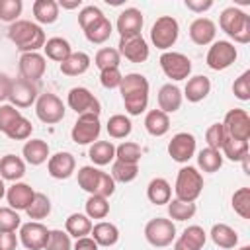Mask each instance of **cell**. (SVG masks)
I'll list each match as a JSON object with an SVG mask.
<instances>
[{
  "instance_id": "cell-1",
  "label": "cell",
  "mask_w": 250,
  "mask_h": 250,
  "mask_svg": "<svg viewBox=\"0 0 250 250\" xmlns=\"http://www.w3.org/2000/svg\"><path fill=\"white\" fill-rule=\"evenodd\" d=\"M119 92L125 111L129 115H141L148 105V80L139 72H129L121 78Z\"/></svg>"
},
{
  "instance_id": "cell-2",
  "label": "cell",
  "mask_w": 250,
  "mask_h": 250,
  "mask_svg": "<svg viewBox=\"0 0 250 250\" xmlns=\"http://www.w3.org/2000/svg\"><path fill=\"white\" fill-rule=\"evenodd\" d=\"M8 37L21 53H37L39 49H43V45L47 41L41 25L29 21V20H18V21L10 23Z\"/></svg>"
},
{
  "instance_id": "cell-3",
  "label": "cell",
  "mask_w": 250,
  "mask_h": 250,
  "mask_svg": "<svg viewBox=\"0 0 250 250\" xmlns=\"http://www.w3.org/2000/svg\"><path fill=\"white\" fill-rule=\"evenodd\" d=\"M219 25L236 43L246 45L250 41V16L246 12H242L240 8H236V6L225 8L219 16Z\"/></svg>"
},
{
  "instance_id": "cell-4",
  "label": "cell",
  "mask_w": 250,
  "mask_h": 250,
  "mask_svg": "<svg viewBox=\"0 0 250 250\" xmlns=\"http://www.w3.org/2000/svg\"><path fill=\"white\" fill-rule=\"evenodd\" d=\"M78 186L90 195H102V197H109L115 191L113 178L96 166H82L78 170Z\"/></svg>"
},
{
  "instance_id": "cell-5",
  "label": "cell",
  "mask_w": 250,
  "mask_h": 250,
  "mask_svg": "<svg viewBox=\"0 0 250 250\" xmlns=\"http://www.w3.org/2000/svg\"><path fill=\"white\" fill-rule=\"evenodd\" d=\"M201 191H203V176H201V172L197 168H193V166H182L178 170L176 186H174L176 199L195 203V199L201 195Z\"/></svg>"
},
{
  "instance_id": "cell-6",
  "label": "cell",
  "mask_w": 250,
  "mask_h": 250,
  "mask_svg": "<svg viewBox=\"0 0 250 250\" xmlns=\"http://www.w3.org/2000/svg\"><path fill=\"white\" fill-rule=\"evenodd\" d=\"M178 35H180V25L172 16H160L150 27V41L160 51H168L170 47H174Z\"/></svg>"
},
{
  "instance_id": "cell-7",
  "label": "cell",
  "mask_w": 250,
  "mask_h": 250,
  "mask_svg": "<svg viewBox=\"0 0 250 250\" xmlns=\"http://www.w3.org/2000/svg\"><path fill=\"white\" fill-rule=\"evenodd\" d=\"M145 238L154 248L170 246L176 240V225L170 219L156 217L145 225Z\"/></svg>"
},
{
  "instance_id": "cell-8",
  "label": "cell",
  "mask_w": 250,
  "mask_h": 250,
  "mask_svg": "<svg viewBox=\"0 0 250 250\" xmlns=\"http://www.w3.org/2000/svg\"><path fill=\"white\" fill-rule=\"evenodd\" d=\"M162 72L170 78V80H186L191 74V61L178 51H164L158 59Z\"/></svg>"
},
{
  "instance_id": "cell-9",
  "label": "cell",
  "mask_w": 250,
  "mask_h": 250,
  "mask_svg": "<svg viewBox=\"0 0 250 250\" xmlns=\"http://www.w3.org/2000/svg\"><path fill=\"white\" fill-rule=\"evenodd\" d=\"M100 133H102L100 115H92V113L78 115V119L70 129V137L76 145H92L98 141Z\"/></svg>"
},
{
  "instance_id": "cell-10",
  "label": "cell",
  "mask_w": 250,
  "mask_h": 250,
  "mask_svg": "<svg viewBox=\"0 0 250 250\" xmlns=\"http://www.w3.org/2000/svg\"><path fill=\"white\" fill-rule=\"evenodd\" d=\"M64 104L59 96L47 92V94H41L37 96V102H35V113L37 117L47 123V125H55L59 121L64 119Z\"/></svg>"
},
{
  "instance_id": "cell-11",
  "label": "cell",
  "mask_w": 250,
  "mask_h": 250,
  "mask_svg": "<svg viewBox=\"0 0 250 250\" xmlns=\"http://www.w3.org/2000/svg\"><path fill=\"white\" fill-rule=\"evenodd\" d=\"M66 104L72 111H76L78 115H86V113H92V115H100L102 111V105H100V100L84 86H76V88H70L68 90V96H66Z\"/></svg>"
},
{
  "instance_id": "cell-12",
  "label": "cell",
  "mask_w": 250,
  "mask_h": 250,
  "mask_svg": "<svg viewBox=\"0 0 250 250\" xmlns=\"http://www.w3.org/2000/svg\"><path fill=\"white\" fill-rule=\"evenodd\" d=\"M236 57H238V53H236L234 43H230V41H213L209 51H207L205 62L213 70H225L236 61Z\"/></svg>"
},
{
  "instance_id": "cell-13",
  "label": "cell",
  "mask_w": 250,
  "mask_h": 250,
  "mask_svg": "<svg viewBox=\"0 0 250 250\" xmlns=\"http://www.w3.org/2000/svg\"><path fill=\"white\" fill-rule=\"evenodd\" d=\"M223 129H225V135L230 139L248 141L250 139V115H248V111L240 109V107L227 111V115L223 119Z\"/></svg>"
},
{
  "instance_id": "cell-14",
  "label": "cell",
  "mask_w": 250,
  "mask_h": 250,
  "mask_svg": "<svg viewBox=\"0 0 250 250\" xmlns=\"http://www.w3.org/2000/svg\"><path fill=\"white\" fill-rule=\"evenodd\" d=\"M49 229L39 221H29L20 227V242L27 250H43L49 240Z\"/></svg>"
},
{
  "instance_id": "cell-15",
  "label": "cell",
  "mask_w": 250,
  "mask_h": 250,
  "mask_svg": "<svg viewBox=\"0 0 250 250\" xmlns=\"http://www.w3.org/2000/svg\"><path fill=\"white\" fill-rule=\"evenodd\" d=\"M168 154L174 162L186 164L195 154V137L191 133H176L168 143Z\"/></svg>"
},
{
  "instance_id": "cell-16",
  "label": "cell",
  "mask_w": 250,
  "mask_h": 250,
  "mask_svg": "<svg viewBox=\"0 0 250 250\" xmlns=\"http://www.w3.org/2000/svg\"><path fill=\"white\" fill-rule=\"evenodd\" d=\"M119 55L125 57L131 62H145L148 59V45L143 35H133V37H119Z\"/></svg>"
},
{
  "instance_id": "cell-17",
  "label": "cell",
  "mask_w": 250,
  "mask_h": 250,
  "mask_svg": "<svg viewBox=\"0 0 250 250\" xmlns=\"http://www.w3.org/2000/svg\"><path fill=\"white\" fill-rule=\"evenodd\" d=\"M10 104L14 107H29L31 104L37 102V86L35 82H29L25 78H16L12 80V90H10Z\"/></svg>"
},
{
  "instance_id": "cell-18",
  "label": "cell",
  "mask_w": 250,
  "mask_h": 250,
  "mask_svg": "<svg viewBox=\"0 0 250 250\" xmlns=\"http://www.w3.org/2000/svg\"><path fill=\"white\" fill-rule=\"evenodd\" d=\"M18 68H20L21 78H25L29 82H37L43 78L47 62L41 53H21V57L18 61Z\"/></svg>"
},
{
  "instance_id": "cell-19",
  "label": "cell",
  "mask_w": 250,
  "mask_h": 250,
  "mask_svg": "<svg viewBox=\"0 0 250 250\" xmlns=\"http://www.w3.org/2000/svg\"><path fill=\"white\" fill-rule=\"evenodd\" d=\"M145 18L143 12L137 8H125L115 21V27L119 31V37H133V35H141Z\"/></svg>"
},
{
  "instance_id": "cell-20",
  "label": "cell",
  "mask_w": 250,
  "mask_h": 250,
  "mask_svg": "<svg viewBox=\"0 0 250 250\" xmlns=\"http://www.w3.org/2000/svg\"><path fill=\"white\" fill-rule=\"evenodd\" d=\"M74 168H76V160L70 152H55L53 156H49L47 160V172L51 178L55 180H66L74 174Z\"/></svg>"
},
{
  "instance_id": "cell-21",
  "label": "cell",
  "mask_w": 250,
  "mask_h": 250,
  "mask_svg": "<svg viewBox=\"0 0 250 250\" xmlns=\"http://www.w3.org/2000/svg\"><path fill=\"white\" fill-rule=\"evenodd\" d=\"M35 191L29 184H23V182H14L8 189H6V199H8V205L16 211H25L33 199Z\"/></svg>"
},
{
  "instance_id": "cell-22",
  "label": "cell",
  "mask_w": 250,
  "mask_h": 250,
  "mask_svg": "<svg viewBox=\"0 0 250 250\" xmlns=\"http://www.w3.org/2000/svg\"><path fill=\"white\" fill-rule=\"evenodd\" d=\"M217 35V25L209 18H195L189 23V39L195 45H209L215 41Z\"/></svg>"
},
{
  "instance_id": "cell-23",
  "label": "cell",
  "mask_w": 250,
  "mask_h": 250,
  "mask_svg": "<svg viewBox=\"0 0 250 250\" xmlns=\"http://www.w3.org/2000/svg\"><path fill=\"white\" fill-rule=\"evenodd\" d=\"M207 242V232L199 225L188 227L174 242V250H201Z\"/></svg>"
},
{
  "instance_id": "cell-24",
  "label": "cell",
  "mask_w": 250,
  "mask_h": 250,
  "mask_svg": "<svg viewBox=\"0 0 250 250\" xmlns=\"http://www.w3.org/2000/svg\"><path fill=\"white\" fill-rule=\"evenodd\" d=\"M182 100H184L182 90H180L176 84H172V82L164 84V86L158 90V109L164 111V113H174V111H178V109L182 107Z\"/></svg>"
},
{
  "instance_id": "cell-25",
  "label": "cell",
  "mask_w": 250,
  "mask_h": 250,
  "mask_svg": "<svg viewBox=\"0 0 250 250\" xmlns=\"http://www.w3.org/2000/svg\"><path fill=\"white\" fill-rule=\"evenodd\" d=\"M21 154H23V160L31 166H41L43 162L49 160V145L43 141V139H31V141H25L23 148H21Z\"/></svg>"
},
{
  "instance_id": "cell-26",
  "label": "cell",
  "mask_w": 250,
  "mask_h": 250,
  "mask_svg": "<svg viewBox=\"0 0 250 250\" xmlns=\"http://www.w3.org/2000/svg\"><path fill=\"white\" fill-rule=\"evenodd\" d=\"M25 174V160L16 154H4L0 158V178L8 182H20Z\"/></svg>"
},
{
  "instance_id": "cell-27",
  "label": "cell",
  "mask_w": 250,
  "mask_h": 250,
  "mask_svg": "<svg viewBox=\"0 0 250 250\" xmlns=\"http://www.w3.org/2000/svg\"><path fill=\"white\" fill-rule=\"evenodd\" d=\"M209 92H211V80H209L207 76H203V74H197V76H191V78L188 80V84H186L182 96H186L188 102L197 104V102L205 100Z\"/></svg>"
},
{
  "instance_id": "cell-28",
  "label": "cell",
  "mask_w": 250,
  "mask_h": 250,
  "mask_svg": "<svg viewBox=\"0 0 250 250\" xmlns=\"http://www.w3.org/2000/svg\"><path fill=\"white\" fill-rule=\"evenodd\" d=\"M90 57L84 51H72L62 62H61V72L66 76H80L90 68Z\"/></svg>"
},
{
  "instance_id": "cell-29",
  "label": "cell",
  "mask_w": 250,
  "mask_h": 250,
  "mask_svg": "<svg viewBox=\"0 0 250 250\" xmlns=\"http://www.w3.org/2000/svg\"><path fill=\"white\" fill-rule=\"evenodd\" d=\"M92 238L96 240L98 246H115L119 242V229L113 225V223H107V221H100L92 227Z\"/></svg>"
},
{
  "instance_id": "cell-30",
  "label": "cell",
  "mask_w": 250,
  "mask_h": 250,
  "mask_svg": "<svg viewBox=\"0 0 250 250\" xmlns=\"http://www.w3.org/2000/svg\"><path fill=\"white\" fill-rule=\"evenodd\" d=\"M145 129L152 137H164L170 131V117L160 109H150L145 115Z\"/></svg>"
},
{
  "instance_id": "cell-31",
  "label": "cell",
  "mask_w": 250,
  "mask_h": 250,
  "mask_svg": "<svg viewBox=\"0 0 250 250\" xmlns=\"http://www.w3.org/2000/svg\"><path fill=\"white\" fill-rule=\"evenodd\" d=\"M146 197L154 205H166L172 199V186L164 178H152L146 186Z\"/></svg>"
},
{
  "instance_id": "cell-32",
  "label": "cell",
  "mask_w": 250,
  "mask_h": 250,
  "mask_svg": "<svg viewBox=\"0 0 250 250\" xmlns=\"http://www.w3.org/2000/svg\"><path fill=\"white\" fill-rule=\"evenodd\" d=\"M211 240L219 246V248H225V250H230L238 244V234L232 227L225 225V223H217L211 227V232H209Z\"/></svg>"
},
{
  "instance_id": "cell-33",
  "label": "cell",
  "mask_w": 250,
  "mask_h": 250,
  "mask_svg": "<svg viewBox=\"0 0 250 250\" xmlns=\"http://www.w3.org/2000/svg\"><path fill=\"white\" fill-rule=\"evenodd\" d=\"M92 221L88 215L84 213H72L66 217L64 221V230L68 236H74V238H82V236H88L92 232Z\"/></svg>"
},
{
  "instance_id": "cell-34",
  "label": "cell",
  "mask_w": 250,
  "mask_h": 250,
  "mask_svg": "<svg viewBox=\"0 0 250 250\" xmlns=\"http://www.w3.org/2000/svg\"><path fill=\"white\" fill-rule=\"evenodd\" d=\"M88 156L96 166H105L115 158V145L111 141H96L90 145Z\"/></svg>"
},
{
  "instance_id": "cell-35",
  "label": "cell",
  "mask_w": 250,
  "mask_h": 250,
  "mask_svg": "<svg viewBox=\"0 0 250 250\" xmlns=\"http://www.w3.org/2000/svg\"><path fill=\"white\" fill-rule=\"evenodd\" d=\"M31 10L39 23L49 25L59 20V4L55 0H35Z\"/></svg>"
},
{
  "instance_id": "cell-36",
  "label": "cell",
  "mask_w": 250,
  "mask_h": 250,
  "mask_svg": "<svg viewBox=\"0 0 250 250\" xmlns=\"http://www.w3.org/2000/svg\"><path fill=\"white\" fill-rule=\"evenodd\" d=\"M43 51H45L47 59H51V61H55V62H62V61L72 53V47H70V43H68L66 39H62V37H51V39L45 41Z\"/></svg>"
},
{
  "instance_id": "cell-37",
  "label": "cell",
  "mask_w": 250,
  "mask_h": 250,
  "mask_svg": "<svg viewBox=\"0 0 250 250\" xmlns=\"http://www.w3.org/2000/svg\"><path fill=\"white\" fill-rule=\"evenodd\" d=\"M111 21L104 16V18H100L98 21H94L90 27H86L84 29V35H86V39L90 41V43H94V45H102V43H105L107 39H109V35H111Z\"/></svg>"
},
{
  "instance_id": "cell-38",
  "label": "cell",
  "mask_w": 250,
  "mask_h": 250,
  "mask_svg": "<svg viewBox=\"0 0 250 250\" xmlns=\"http://www.w3.org/2000/svg\"><path fill=\"white\" fill-rule=\"evenodd\" d=\"M105 129H107V135H109L111 139H125V137L131 135L133 123H131V119H129L127 115L115 113V115H111V117L107 119Z\"/></svg>"
},
{
  "instance_id": "cell-39",
  "label": "cell",
  "mask_w": 250,
  "mask_h": 250,
  "mask_svg": "<svg viewBox=\"0 0 250 250\" xmlns=\"http://www.w3.org/2000/svg\"><path fill=\"white\" fill-rule=\"evenodd\" d=\"M221 154L227 156L232 162H242L248 156V141H238V139L225 137V141L221 145Z\"/></svg>"
},
{
  "instance_id": "cell-40",
  "label": "cell",
  "mask_w": 250,
  "mask_h": 250,
  "mask_svg": "<svg viewBox=\"0 0 250 250\" xmlns=\"http://www.w3.org/2000/svg\"><path fill=\"white\" fill-rule=\"evenodd\" d=\"M197 166L203 172H207V174L217 172L223 166V154H221V150H215V148H209V146L201 148L197 152Z\"/></svg>"
},
{
  "instance_id": "cell-41",
  "label": "cell",
  "mask_w": 250,
  "mask_h": 250,
  "mask_svg": "<svg viewBox=\"0 0 250 250\" xmlns=\"http://www.w3.org/2000/svg\"><path fill=\"white\" fill-rule=\"evenodd\" d=\"M25 213H27V217L31 221H41V219L49 217V213H51V199L45 193L35 191V195H33L29 207L25 209Z\"/></svg>"
},
{
  "instance_id": "cell-42",
  "label": "cell",
  "mask_w": 250,
  "mask_h": 250,
  "mask_svg": "<svg viewBox=\"0 0 250 250\" xmlns=\"http://www.w3.org/2000/svg\"><path fill=\"white\" fill-rule=\"evenodd\" d=\"M113 182H121V184H129L139 176V164H129V162H121L115 160L111 164V174Z\"/></svg>"
},
{
  "instance_id": "cell-43",
  "label": "cell",
  "mask_w": 250,
  "mask_h": 250,
  "mask_svg": "<svg viewBox=\"0 0 250 250\" xmlns=\"http://www.w3.org/2000/svg\"><path fill=\"white\" fill-rule=\"evenodd\" d=\"M166 205H168V215H170V219H174V221H188V219H191V217L195 215V211H197L195 203H191V201L170 199Z\"/></svg>"
},
{
  "instance_id": "cell-44",
  "label": "cell",
  "mask_w": 250,
  "mask_h": 250,
  "mask_svg": "<svg viewBox=\"0 0 250 250\" xmlns=\"http://www.w3.org/2000/svg\"><path fill=\"white\" fill-rule=\"evenodd\" d=\"M119 62H121V55L117 49L113 47H102L98 49L96 57H94V64L100 68V70H105V68H119Z\"/></svg>"
},
{
  "instance_id": "cell-45",
  "label": "cell",
  "mask_w": 250,
  "mask_h": 250,
  "mask_svg": "<svg viewBox=\"0 0 250 250\" xmlns=\"http://www.w3.org/2000/svg\"><path fill=\"white\" fill-rule=\"evenodd\" d=\"M141 156H143V150L133 141H123L119 146H115V160L129 162V164H139Z\"/></svg>"
},
{
  "instance_id": "cell-46",
  "label": "cell",
  "mask_w": 250,
  "mask_h": 250,
  "mask_svg": "<svg viewBox=\"0 0 250 250\" xmlns=\"http://www.w3.org/2000/svg\"><path fill=\"white\" fill-rule=\"evenodd\" d=\"M84 207L90 219H105L109 213V201L107 197H102V195H90Z\"/></svg>"
},
{
  "instance_id": "cell-47",
  "label": "cell",
  "mask_w": 250,
  "mask_h": 250,
  "mask_svg": "<svg viewBox=\"0 0 250 250\" xmlns=\"http://www.w3.org/2000/svg\"><path fill=\"white\" fill-rule=\"evenodd\" d=\"M232 209L242 219H250V188H238L232 193Z\"/></svg>"
},
{
  "instance_id": "cell-48",
  "label": "cell",
  "mask_w": 250,
  "mask_h": 250,
  "mask_svg": "<svg viewBox=\"0 0 250 250\" xmlns=\"http://www.w3.org/2000/svg\"><path fill=\"white\" fill-rule=\"evenodd\" d=\"M31 131H33L31 121L21 115L20 119H16V121L12 123V127H10L4 135H6L8 139H12V141H25V139L31 137Z\"/></svg>"
},
{
  "instance_id": "cell-49",
  "label": "cell",
  "mask_w": 250,
  "mask_h": 250,
  "mask_svg": "<svg viewBox=\"0 0 250 250\" xmlns=\"http://www.w3.org/2000/svg\"><path fill=\"white\" fill-rule=\"evenodd\" d=\"M43 250H72L70 236L66 234V230L53 229L49 232V240H47V244H45Z\"/></svg>"
},
{
  "instance_id": "cell-50",
  "label": "cell",
  "mask_w": 250,
  "mask_h": 250,
  "mask_svg": "<svg viewBox=\"0 0 250 250\" xmlns=\"http://www.w3.org/2000/svg\"><path fill=\"white\" fill-rule=\"evenodd\" d=\"M21 0H0V20L6 23L18 21V16L21 14Z\"/></svg>"
},
{
  "instance_id": "cell-51",
  "label": "cell",
  "mask_w": 250,
  "mask_h": 250,
  "mask_svg": "<svg viewBox=\"0 0 250 250\" xmlns=\"http://www.w3.org/2000/svg\"><path fill=\"white\" fill-rule=\"evenodd\" d=\"M20 227H21V219H20L18 211L12 207H0V230L16 232V229H20Z\"/></svg>"
},
{
  "instance_id": "cell-52",
  "label": "cell",
  "mask_w": 250,
  "mask_h": 250,
  "mask_svg": "<svg viewBox=\"0 0 250 250\" xmlns=\"http://www.w3.org/2000/svg\"><path fill=\"white\" fill-rule=\"evenodd\" d=\"M21 113L12 104H0V133H6L16 119H20Z\"/></svg>"
},
{
  "instance_id": "cell-53",
  "label": "cell",
  "mask_w": 250,
  "mask_h": 250,
  "mask_svg": "<svg viewBox=\"0 0 250 250\" xmlns=\"http://www.w3.org/2000/svg\"><path fill=\"white\" fill-rule=\"evenodd\" d=\"M225 129H223V123H213L207 127L205 131V141H207V146L209 148H215V150H221V145L225 141Z\"/></svg>"
},
{
  "instance_id": "cell-54",
  "label": "cell",
  "mask_w": 250,
  "mask_h": 250,
  "mask_svg": "<svg viewBox=\"0 0 250 250\" xmlns=\"http://www.w3.org/2000/svg\"><path fill=\"white\" fill-rule=\"evenodd\" d=\"M232 94L240 100V102H248L250 100V70H244L232 84Z\"/></svg>"
},
{
  "instance_id": "cell-55",
  "label": "cell",
  "mask_w": 250,
  "mask_h": 250,
  "mask_svg": "<svg viewBox=\"0 0 250 250\" xmlns=\"http://www.w3.org/2000/svg\"><path fill=\"white\" fill-rule=\"evenodd\" d=\"M100 18H104V12L98 8V6H84L80 12H78V25L82 27V31L86 27H90L94 21H98Z\"/></svg>"
},
{
  "instance_id": "cell-56",
  "label": "cell",
  "mask_w": 250,
  "mask_h": 250,
  "mask_svg": "<svg viewBox=\"0 0 250 250\" xmlns=\"http://www.w3.org/2000/svg\"><path fill=\"white\" fill-rule=\"evenodd\" d=\"M121 78H123V74L119 72V68H105V70H100V84H102L104 88H107V90L119 88Z\"/></svg>"
},
{
  "instance_id": "cell-57",
  "label": "cell",
  "mask_w": 250,
  "mask_h": 250,
  "mask_svg": "<svg viewBox=\"0 0 250 250\" xmlns=\"http://www.w3.org/2000/svg\"><path fill=\"white\" fill-rule=\"evenodd\" d=\"M18 234L12 230H0V250H16Z\"/></svg>"
},
{
  "instance_id": "cell-58",
  "label": "cell",
  "mask_w": 250,
  "mask_h": 250,
  "mask_svg": "<svg viewBox=\"0 0 250 250\" xmlns=\"http://www.w3.org/2000/svg\"><path fill=\"white\" fill-rule=\"evenodd\" d=\"M186 8L195 14H203L209 8H213V0H186Z\"/></svg>"
},
{
  "instance_id": "cell-59",
  "label": "cell",
  "mask_w": 250,
  "mask_h": 250,
  "mask_svg": "<svg viewBox=\"0 0 250 250\" xmlns=\"http://www.w3.org/2000/svg\"><path fill=\"white\" fill-rule=\"evenodd\" d=\"M100 246L96 244V240L92 236H82L76 238V242L72 244V250H98Z\"/></svg>"
},
{
  "instance_id": "cell-60",
  "label": "cell",
  "mask_w": 250,
  "mask_h": 250,
  "mask_svg": "<svg viewBox=\"0 0 250 250\" xmlns=\"http://www.w3.org/2000/svg\"><path fill=\"white\" fill-rule=\"evenodd\" d=\"M10 90H12V78L8 74L0 72V104L10 98Z\"/></svg>"
},
{
  "instance_id": "cell-61",
  "label": "cell",
  "mask_w": 250,
  "mask_h": 250,
  "mask_svg": "<svg viewBox=\"0 0 250 250\" xmlns=\"http://www.w3.org/2000/svg\"><path fill=\"white\" fill-rule=\"evenodd\" d=\"M59 4V8H64V10H74V8H78L80 4H82V0H72V2H68V0H61V2H57Z\"/></svg>"
},
{
  "instance_id": "cell-62",
  "label": "cell",
  "mask_w": 250,
  "mask_h": 250,
  "mask_svg": "<svg viewBox=\"0 0 250 250\" xmlns=\"http://www.w3.org/2000/svg\"><path fill=\"white\" fill-rule=\"evenodd\" d=\"M6 189H8V188H6V184H4V180L0 178V199H2V197H6Z\"/></svg>"
},
{
  "instance_id": "cell-63",
  "label": "cell",
  "mask_w": 250,
  "mask_h": 250,
  "mask_svg": "<svg viewBox=\"0 0 250 250\" xmlns=\"http://www.w3.org/2000/svg\"><path fill=\"white\" fill-rule=\"evenodd\" d=\"M238 250H250V246H248V244H244V246H240Z\"/></svg>"
}]
</instances>
